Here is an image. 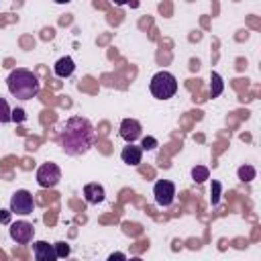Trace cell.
<instances>
[{
  "label": "cell",
  "instance_id": "8fae6325",
  "mask_svg": "<svg viewBox=\"0 0 261 261\" xmlns=\"http://www.w3.org/2000/svg\"><path fill=\"white\" fill-rule=\"evenodd\" d=\"M120 157H122V161L128 163V165H139V163H141V157H143V149L137 147V145H133V143H128V147L122 149Z\"/></svg>",
  "mask_w": 261,
  "mask_h": 261
},
{
  "label": "cell",
  "instance_id": "603a6c76",
  "mask_svg": "<svg viewBox=\"0 0 261 261\" xmlns=\"http://www.w3.org/2000/svg\"><path fill=\"white\" fill-rule=\"evenodd\" d=\"M212 188H214V196H212V204H216V202H218V196H216V194H218V188H220V186H218V184L214 181V184H212Z\"/></svg>",
  "mask_w": 261,
  "mask_h": 261
},
{
  "label": "cell",
  "instance_id": "44dd1931",
  "mask_svg": "<svg viewBox=\"0 0 261 261\" xmlns=\"http://www.w3.org/2000/svg\"><path fill=\"white\" fill-rule=\"evenodd\" d=\"M108 259H110V261H114V259H118V261H124V259H126V255H124V253H112Z\"/></svg>",
  "mask_w": 261,
  "mask_h": 261
},
{
  "label": "cell",
  "instance_id": "52a82bcc",
  "mask_svg": "<svg viewBox=\"0 0 261 261\" xmlns=\"http://www.w3.org/2000/svg\"><path fill=\"white\" fill-rule=\"evenodd\" d=\"M33 237H35V228H33L31 222H27V220H16V222L10 224V239H12L14 243L27 245V243L33 241Z\"/></svg>",
  "mask_w": 261,
  "mask_h": 261
},
{
  "label": "cell",
  "instance_id": "cb8c5ba5",
  "mask_svg": "<svg viewBox=\"0 0 261 261\" xmlns=\"http://www.w3.org/2000/svg\"><path fill=\"white\" fill-rule=\"evenodd\" d=\"M55 4H67V2H71V0H53Z\"/></svg>",
  "mask_w": 261,
  "mask_h": 261
},
{
  "label": "cell",
  "instance_id": "ffe728a7",
  "mask_svg": "<svg viewBox=\"0 0 261 261\" xmlns=\"http://www.w3.org/2000/svg\"><path fill=\"white\" fill-rule=\"evenodd\" d=\"M10 210H0V224H6V222H10Z\"/></svg>",
  "mask_w": 261,
  "mask_h": 261
},
{
  "label": "cell",
  "instance_id": "277c9868",
  "mask_svg": "<svg viewBox=\"0 0 261 261\" xmlns=\"http://www.w3.org/2000/svg\"><path fill=\"white\" fill-rule=\"evenodd\" d=\"M59 179H61V169L53 161H47L37 169V184L41 188H55Z\"/></svg>",
  "mask_w": 261,
  "mask_h": 261
},
{
  "label": "cell",
  "instance_id": "2e32d148",
  "mask_svg": "<svg viewBox=\"0 0 261 261\" xmlns=\"http://www.w3.org/2000/svg\"><path fill=\"white\" fill-rule=\"evenodd\" d=\"M192 177H194L196 181H206V179H208V167L196 165V167L192 169Z\"/></svg>",
  "mask_w": 261,
  "mask_h": 261
},
{
  "label": "cell",
  "instance_id": "7c38bea8",
  "mask_svg": "<svg viewBox=\"0 0 261 261\" xmlns=\"http://www.w3.org/2000/svg\"><path fill=\"white\" fill-rule=\"evenodd\" d=\"M73 69H75V63H73L71 57H61V59H57V63H55V67H53V71H55L57 77H69V75L73 73Z\"/></svg>",
  "mask_w": 261,
  "mask_h": 261
},
{
  "label": "cell",
  "instance_id": "9c48e42d",
  "mask_svg": "<svg viewBox=\"0 0 261 261\" xmlns=\"http://www.w3.org/2000/svg\"><path fill=\"white\" fill-rule=\"evenodd\" d=\"M33 257L37 261H55L57 253H55V247L49 245L47 241H37L33 243Z\"/></svg>",
  "mask_w": 261,
  "mask_h": 261
},
{
  "label": "cell",
  "instance_id": "e0dca14e",
  "mask_svg": "<svg viewBox=\"0 0 261 261\" xmlns=\"http://www.w3.org/2000/svg\"><path fill=\"white\" fill-rule=\"evenodd\" d=\"M53 247H55V253H57V259H63V257H67V255H69V251H71V249H69V245H67V243H63V241H59V243H55Z\"/></svg>",
  "mask_w": 261,
  "mask_h": 261
},
{
  "label": "cell",
  "instance_id": "30bf717a",
  "mask_svg": "<svg viewBox=\"0 0 261 261\" xmlns=\"http://www.w3.org/2000/svg\"><path fill=\"white\" fill-rule=\"evenodd\" d=\"M104 196L106 194H104V188L100 184L92 181V184L84 186V198L88 204H100V202H104Z\"/></svg>",
  "mask_w": 261,
  "mask_h": 261
},
{
  "label": "cell",
  "instance_id": "4fadbf2b",
  "mask_svg": "<svg viewBox=\"0 0 261 261\" xmlns=\"http://www.w3.org/2000/svg\"><path fill=\"white\" fill-rule=\"evenodd\" d=\"M210 98H216V96H220L222 94V90H224V84H222V77L216 73V71H212L210 73Z\"/></svg>",
  "mask_w": 261,
  "mask_h": 261
},
{
  "label": "cell",
  "instance_id": "3957f363",
  "mask_svg": "<svg viewBox=\"0 0 261 261\" xmlns=\"http://www.w3.org/2000/svg\"><path fill=\"white\" fill-rule=\"evenodd\" d=\"M149 90L155 98L159 100H167L171 96H175L177 92V80L173 73L169 71H157L153 77H151V84H149Z\"/></svg>",
  "mask_w": 261,
  "mask_h": 261
},
{
  "label": "cell",
  "instance_id": "7a4b0ae2",
  "mask_svg": "<svg viewBox=\"0 0 261 261\" xmlns=\"http://www.w3.org/2000/svg\"><path fill=\"white\" fill-rule=\"evenodd\" d=\"M6 84H8V92L14 98H18V100H31L41 90L39 77L31 69H24V67L12 69L10 75H8V80H6Z\"/></svg>",
  "mask_w": 261,
  "mask_h": 261
},
{
  "label": "cell",
  "instance_id": "8992f818",
  "mask_svg": "<svg viewBox=\"0 0 261 261\" xmlns=\"http://www.w3.org/2000/svg\"><path fill=\"white\" fill-rule=\"evenodd\" d=\"M153 196H155V202L157 206H171L173 204V198H175V184L169 181V179H159L155 181L153 186Z\"/></svg>",
  "mask_w": 261,
  "mask_h": 261
},
{
  "label": "cell",
  "instance_id": "ac0fdd59",
  "mask_svg": "<svg viewBox=\"0 0 261 261\" xmlns=\"http://www.w3.org/2000/svg\"><path fill=\"white\" fill-rule=\"evenodd\" d=\"M157 147V139L155 137H145L143 141H141V149L143 151H151V149H155Z\"/></svg>",
  "mask_w": 261,
  "mask_h": 261
},
{
  "label": "cell",
  "instance_id": "ba28073f",
  "mask_svg": "<svg viewBox=\"0 0 261 261\" xmlns=\"http://www.w3.org/2000/svg\"><path fill=\"white\" fill-rule=\"evenodd\" d=\"M118 135H120L126 143H135V141L141 137V122L135 120V118H124V120L120 122Z\"/></svg>",
  "mask_w": 261,
  "mask_h": 261
},
{
  "label": "cell",
  "instance_id": "d6986e66",
  "mask_svg": "<svg viewBox=\"0 0 261 261\" xmlns=\"http://www.w3.org/2000/svg\"><path fill=\"white\" fill-rule=\"evenodd\" d=\"M10 118H12V122H22L27 116H24V110H22V108H14V110L10 112Z\"/></svg>",
  "mask_w": 261,
  "mask_h": 261
},
{
  "label": "cell",
  "instance_id": "5b68a950",
  "mask_svg": "<svg viewBox=\"0 0 261 261\" xmlns=\"http://www.w3.org/2000/svg\"><path fill=\"white\" fill-rule=\"evenodd\" d=\"M35 208V200L33 194L29 190H16L10 198V212L12 214H31Z\"/></svg>",
  "mask_w": 261,
  "mask_h": 261
},
{
  "label": "cell",
  "instance_id": "5bb4252c",
  "mask_svg": "<svg viewBox=\"0 0 261 261\" xmlns=\"http://www.w3.org/2000/svg\"><path fill=\"white\" fill-rule=\"evenodd\" d=\"M237 173H239V179H241V181H251V179H255V175H257V171H255L253 165H241Z\"/></svg>",
  "mask_w": 261,
  "mask_h": 261
},
{
  "label": "cell",
  "instance_id": "7402d4cb",
  "mask_svg": "<svg viewBox=\"0 0 261 261\" xmlns=\"http://www.w3.org/2000/svg\"><path fill=\"white\" fill-rule=\"evenodd\" d=\"M114 4H130V6H139V0H114Z\"/></svg>",
  "mask_w": 261,
  "mask_h": 261
},
{
  "label": "cell",
  "instance_id": "9a60e30c",
  "mask_svg": "<svg viewBox=\"0 0 261 261\" xmlns=\"http://www.w3.org/2000/svg\"><path fill=\"white\" fill-rule=\"evenodd\" d=\"M10 106H8V102L4 100V98H0V124H6V122H10L12 118H10Z\"/></svg>",
  "mask_w": 261,
  "mask_h": 261
},
{
  "label": "cell",
  "instance_id": "6da1fadb",
  "mask_svg": "<svg viewBox=\"0 0 261 261\" xmlns=\"http://www.w3.org/2000/svg\"><path fill=\"white\" fill-rule=\"evenodd\" d=\"M94 141H96L94 126L84 116L67 118L59 130V147L63 149V153H67L71 157L88 153L94 147Z\"/></svg>",
  "mask_w": 261,
  "mask_h": 261
}]
</instances>
